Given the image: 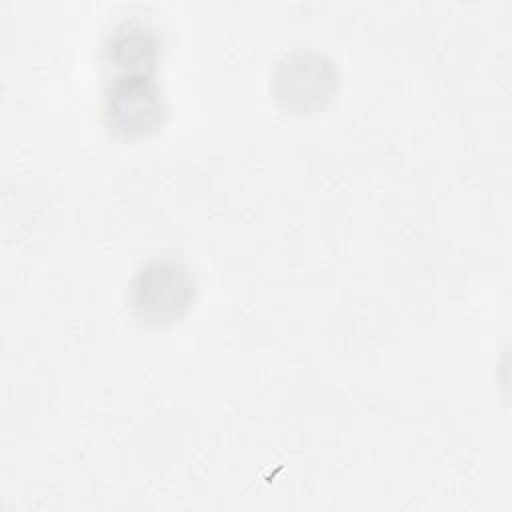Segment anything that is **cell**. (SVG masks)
Wrapping results in <instances>:
<instances>
[{"mask_svg":"<svg viewBox=\"0 0 512 512\" xmlns=\"http://www.w3.org/2000/svg\"><path fill=\"white\" fill-rule=\"evenodd\" d=\"M158 48L154 28L140 20H126L114 28L104 52L106 60L118 68V74H128L150 72L158 58Z\"/></svg>","mask_w":512,"mask_h":512,"instance_id":"4","label":"cell"},{"mask_svg":"<svg viewBox=\"0 0 512 512\" xmlns=\"http://www.w3.org/2000/svg\"><path fill=\"white\" fill-rule=\"evenodd\" d=\"M274 94L292 112H314L322 108L338 86V72L328 56L316 50L286 54L274 70Z\"/></svg>","mask_w":512,"mask_h":512,"instance_id":"3","label":"cell"},{"mask_svg":"<svg viewBox=\"0 0 512 512\" xmlns=\"http://www.w3.org/2000/svg\"><path fill=\"white\" fill-rule=\"evenodd\" d=\"M198 292L192 270L172 258L150 260L132 278L128 302L132 314L148 326H172L194 306Z\"/></svg>","mask_w":512,"mask_h":512,"instance_id":"1","label":"cell"},{"mask_svg":"<svg viewBox=\"0 0 512 512\" xmlns=\"http://www.w3.org/2000/svg\"><path fill=\"white\" fill-rule=\"evenodd\" d=\"M166 100L150 72L116 74L104 94V124L110 134L136 140L154 134L166 120Z\"/></svg>","mask_w":512,"mask_h":512,"instance_id":"2","label":"cell"}]
</instances>
